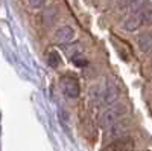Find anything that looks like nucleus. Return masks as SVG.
Instances as JSON below:
<instances>
[{"mask_svg":"<svg viewBox=\"0 0 152 151\" xmlns=\"http://www.w3.org/2000/svg\"><path fill=\"white\" fill-rule=\"evenodd\" d=\"M102 151H134V141L131 139V137L116 139L114 142L108 144Z\"/></svg>","mask_w":152,"mask_h":151,"instance_id":"nucleus-4","label":"nucleus"},{"mask_svg":"<svg viewBox=\"0 0 152 151\" xmlns=\"http://www.w3.org/2000/svg\"><path fill=\"white\" fill-rule=\"evenodd\" d=\"M28 2H29L31 8H34V9H38V8H41V6L46 3V0H28Z\"/></svg>","mask_w":152,"mask_h":151,"instance_id":"nucleus-8","label":"nucleus"},{"mask_svg":"<svg viewBox=\"0 0 152 151\" xmlns=\"http://www.w3.org/2000/svg\"><path fill=\"white\" fill-rule=\"evenodd\" d=\"M151 18V11L146 9V8H140L138 11H134L132 14L123 21V29L126 31H135L145 24L148 20Z\"/></svg>","mask_w":152,"mask_h":151,"instance_id":"nucleus-1","label":"nucleus"},{"mask_svg":"<svg viewBox=\"0 0 152 151\" xmlns=\"http://www.w3.org/2000/svg\"><path fill=\"white\" fill-rule=\"evenodd\" d=\"M126 113V108L120 104V105H116V107H113L110 110H107L104 115H102V119H100V122H102L104 127H113L114 124L117 122V119L125 115Z\"/></svg>","mask_w":152,"mask_h":151,"instance_id":"nucleus-3","label":"nucleus"},{"mask_svg":"<svg viewBox=\"0 0 152 151\" xmlns=\"http://www.w3.org/2000/svg\"><path fill=\"white\" fill-rule=\"evenodd\" d=\"M47 64L50 66V67H58L59 64H61V57H59V54L56 52V50H49V54H47Z\"/></svg>","mask_w":152,"mask_h":151,"instance_id":"nucleus-6","label":"nucleus"},{"mask_svg":"<svg viewBox=\"0 0 152 151\" xmlns=\"http://www.w3.org/2000/svg\"><path fill=\"white\" fill-rule=\"evenodd\" d=\"M142 5H143V0H126V6H128L132 12L138 11L140 8H143Z\"/></svg>","mask_w":152,"mask_h":151,"instance_id":"nucleus-7","label":"nucleus"},{"mask_svg":"<svg viewBox=\"0 0 152 151\" xmlns=\"http://www.w3.org/2000/svg\"><path fill=\"white\" fill-rule=\"evenodd\" d=\"M75 38V31L70 26H62L55 32V40L59 44H69Z\"/></svg>","mask_w":152,"mask_h":151,"instance_id":"nucleus-5","label":"nucleus"},{"mask_svg":"<svg viewBox=\"0 0 152 151\" xmlns=\"http://www.w3.org/2000/svg\"><path fill=\"white\" fill-rule=\"evenodd\" d=\"M59 87L62 93H64L67 98L70 99H76L81 95V85L79 81L75 77H70V75H64V77L59 78Z\"/></svg>","mask_w":152,"mask_h":151,"instance_id":"nucleus-2","label":"nucleus"}]
</instances>
